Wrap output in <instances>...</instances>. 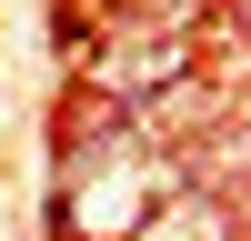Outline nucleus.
<instances>
[{"instance_id": "nucleus-1", "label": "nucleus", "mask_w": 251, "mask_h": 241, "mask_svg": "<svg viewBox=\"0 0 251 241\" xmlns=\"http://www.w3.org/2000/svg\"><path fill=\"white\" fill-rule=\"evenodd\" d=\"M191 71V30H161V20H131L121 10V30L91 50V80L111 100H141V91H161V80H181Z\"/></svg>"}, {"instance_id": "nucleus-2", "label": "nucleus", "mask_w": 251, "mask_h": 241, "mask_svg": "<svg viewBox=\"0 0 251 241\" xmlns=\"http://www.w3.org/2000/svg\"><path fill=\"white\" fill-rule=\"evenodd\" d=\"M161 181H181V171H131V181H91V191H80L71 201V231H91V241H131L141 231V211H151V201H141V191H161Z\"/></svg>"}, {"instance_id": "nucleus-3", "label": "nucleus", "mask_w": 251, "mask_h": 241, "mask_svg": "<svg viewBox=\"0 0 251 241\" xmlns=\"http://www.w3.org/2000/svg\"><path fill=\"white\" fill-rule=\"evenodd\" d=\"M211 231H221V221H201V201H181V211L161 221V241H211Z\"/></svg>"}]
</instances>
